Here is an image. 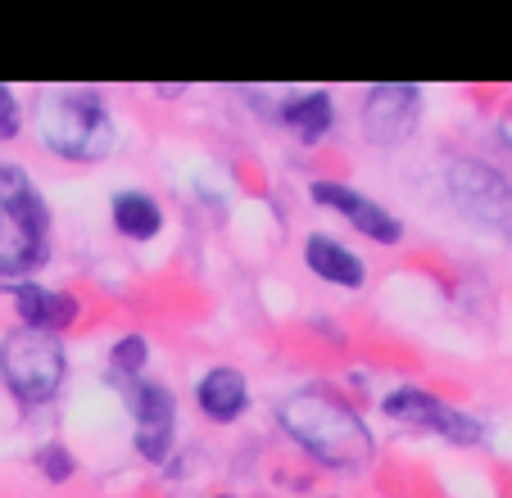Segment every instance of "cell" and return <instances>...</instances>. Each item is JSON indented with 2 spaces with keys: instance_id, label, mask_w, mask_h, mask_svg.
I'll use <instances>...</instances> for the list:
<instances>
[{
  "instance_id": "cell-1",
  "label": "cell",
  "mask_w": 512,
  "mask_h": 498,
  "mask_svg": "<svg viewBox=\"0 0 512 498\" xmlns=\"http://www.w3.org/2000/svg\"><path fill=\"white\" fill-rule=\"evenodd\" d=\"M277 422L322 467L358 476V471H368L372 458H377V440L363 426V417L327 390H295L290 399H281Z\"/></svg>"
},
{
  "instance_id": "cell-2",
  "label": "cell",
  "mask_w": 512,
  "mask_h": 498,
  "mask_svg": "<svg viewBox=\"0 0 512 498\" xmlns=\"http://www.w3.org/2000/svg\"><path fill=\"white\" fill-rule=\"evenodd\" d=\"M37 136L55 159L68 163H100L114 154L118 132L109 105L87 87L55 91L37 105Z\"/></svg>"
},
{
  "instance_id": "cell-3",
  "label": "cell",
  "mask_w": 512,
  "mask_h": 498,
  "mask_svg": "<svg viewBox=\"0 0 512 498\" xmlns=\"http://www.w3.org/2000/svg\"><path fill=\"white\" fill-rule=\"evenodd\" d=\"M68 376L64 340L50 331H32V326H14L0 340V381L19 399V408H46Z\"/></svg>"
},
{
  "instance_id": "cell-4",
  "label": "cell",
  "mask_w": 512,
  "mask_h": 498,
  "mask_svg": "<svg viewBox=\"0 0 512 498\" xmlns=\"http://www.w3.org/2000/svg\"><path fill=\"white\" fill-rule=\"evenodd\" d=\"M445 191L463 218L512 240V182L481 159H454L445 168Z\"/></svg>"
},
{
  "instance_id": "cell-5",
  "label": "cell",
  "mask_w": 512,
  "mask_h": 498,
  "mask_svg": "<svg viewBox=\"0 0 512 498\" xmlns=\"http://www.w3.org/2000/svg\"><path fill=\"white\" fill-rule=\"evenodd\" d=\"M123 394H127V408H132V444L145 462H168L173 453V440H177V399L168 385L159 381H123Z\"/></svg>"
},
{
  "instance_id": "cell-6",
  "label": "cell",
  "mask_w": 512,
  "mask_h": 498,
  "mask_svg": "<svg viewBox=\"0 0 512 498\" xmlns=\"http://www.w3.org/2000/svg\"><path fill=\"white\" fill-rule=\"evenodd\" d=\"M381 412L386 417H395V422H408V426H426V431H435L440 440L449 444H481V422L476 417H467V412L449 408L445 399H435L431 390H417V385H399V390H390L386 399H381Z\"/></svg>"
},
{
  "instance_id": "cell-7",
  "label": "cell",
  "mask_w": 512,
  "mask_h": 498,
  "mask_svg": "<svg viewBox=\"0 0 512 498\" xmlns=\"http://www.w3.org/2000/svg\"><path fill=\"white\" fill-rule=\"evenodd\" d=\"M417 105H422V91L408 87V82L372 87L363 96V132H368V141L381 145V150L404 145L417 127Z\"/></svg>"
},
{
  "instance_id": "cell-8",
  "label": "cell",
  "mask_w": 512,
  "mask_h": 498,
  "mask_svg": "<svg viewBox=\"0 0 512 498\" xmlns=\"http://www.w3.org/2000/svg\"><path fill=\"white\" fill-rule=\"evenodd\" d=\"M313 200L336 209L340 218H349L368 240H377V245H399V236H404V222H399L386 204L349 191V186H340V182H313Z\"/></svg>"
},
{
  "instance_id": "cell-9",
  "label": "cell",
  "mask_w": 512,
  "mask_h": 498,
  "mask_svg": "<svg viewBox=\"0 0 512 498\" xmlns=\"http://www.w3.org/2000/svg\"><path fill=\"white\" fill-rule=\"evenodd\" d=\"M10 299H14V313H19V326L50 331V336H64L68 326L82 317L78 295L50 290V286H41V281H19V286H10Z\"/></svg>"
},
{
  "instance_id": "cell-10",
  "label": "cell",
  "mask_w": 512,
  "mask_h": 498,
  "mask_svg": "<svg viewBox=\"0 0 512 498\" xmlns=\"http://www.w3.org/2000/svg\"><path fill=\"white\" fill-rule=\"evenodd\" d=\"M46 263H50L46 231H32L0 213V277L19 286V281H32V272H41Z\"/></svg>"
},
{
  "instance_id": "cell-11",
  "label": "cell",
  "mask_w": 512,
  "mask_h": 498,
  "mask_svg": "<svg viewBox=\"0 0 512 498\" xmlns=\"http://www.w3.org/2000/svg\"><path fill=\"white\" fill-rule=\"evenodd\" d=\"M195 403L209 422L218 426H232L245 408H250V381H245L236 367H213V372L200 376L195 385Z\"/></svg>"
},
{
  "instance_id": "cell-12",
  "label": "cell",
  "mask_w": 512,
  "mask_h": 498,
  "mask_svg": "<svg viewBox=\"0 0 512 498\" xmlns=\"http://www.w3.org/2000/svg\"><path fill=\"white\" fill-rule=\"evenodd\" d=\"M0 213L50 236V204L28 177V168H19V163H0Z\"/></svg>"
},
{
  "instance_id": "cell-13",
  "label": "cell",
  "mask_w": 512,
  "mask_h": 498,
  "mask_svg": "<svg viewBox=\"0 0 512 498\" xmlns=\"http://www.w3.org/2000/svg\"><path fill=\"white\" fill-rule=\"evenodd\" d=\"M304 263L313 268V277L331 281V286H340V290H358L363 281H368L363 259H358L354 249L340 245V240H331V236H309L304 240Z\"/></svg>"
},
{
  "instance_id": "cell-14",
  "label": "cell",
  "mask_w": 512,
  "mask_h": 498,
  "mask_svg": "<svg viewBox=\"0 0 512 498\" xmlns=\"http://www.w3.org/2000/svg\"><path fill=\"white\" fill-rule=\"evenodd\" d=\"M109 218H114L118 236L136 240V245H145V240H155L164 231V209H159L155 195L145 191H118L114 204H109Z\"/></svg>"
},
{
  "instance_id": "cell-15",
  "label": "cell",
  "mask_w": 512,
  "mask_h": 498,
  "mask_svg": "<svg viewBox=\"0 0 512 498\" xmlns=\"http://www.w3.org/2000/svg\"><path fill=\"white\" fill-rule=\"evenodd\" d=\"M281 123L300 136L304 145L322 141V136L331 132V123H336L331 96H327V91H304V96H290L286 105H281Z\"/></svg>"
},
{
  "instance_id": "cell-16",
  "label": "cell",
  "mask_w": 512,
  "mask_h": 498,
  "mask_svg": "<svg viewBox=\"0 0 512 498\" xmlns=\"http://www.w3.org/2000/svg\"><path fill=\"white\" fill-rule=\"evenodd\" d=\"M145 363H150V340L136 336V331L118 336L114 349H109V372H114V381H136V376L145 372Z\"/></svg>"
},
{
  "instance_id": "cell-17",
  "label": "cell",
  "mask_w": 512,
  "mask_h": 498,
  "mask_svg": "<svg viewBox=\"0 0 512 498\" xmlns=\"http://www.w3.org/2000/svg\"><path fill=\"white\" fill-rule=\"evenodd\" d=\"M32 462H37V471L50 480V485H64V480L78 476V458L68 453V444H41Z\"/></svg>"
},
{
  "instance_id": "cell-18",
  "label": "cell",
  "mask_w": 512,
  "mask_h": 498,
  "mask_svg": "<svg viewBox=\"0 0 512 498\" xmlns=\"http://www.w3.org/2000/svg\"><path fill=\"white\" fill-rule=\"evenodd\" d=\"M23 127V105L10 87H0V141H14Z\"/></svg>"
},
{
  "instance_id": "cell-19",
  "label": "cell",
  "mask_w": 512,
  "mask_h": 498,
  "mask_svg": "<svg viewBox=\"0 0 512 498\" xmlns=\"http://www.w3.org/2000/svg\"><path fill=\"white\" fill-rule=\"evenodd\" d=\"M499 141L512 150V118H503V123H499Z\"/></svg>"
},
{
  "instance_id": "cell-20",
  "label": "cell",
  "mask_w": 512,
  "mask_h": 498,
  "mask_svg": "<svg viewBox=\"0 0 512 498\" xmlns=\"http://www.w3.org/2000/svg\"><path fill=\"white\" fill-rule=\"evenodd\" d=\"M218 498H232V494H218Z\"/></svg>"
}]
</instances>
